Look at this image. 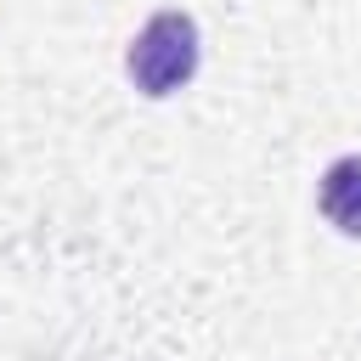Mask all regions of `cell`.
<instances>
[{"label":"cell","instance_id":"1","mask_svg":"<svg viewBox=\"0 0 361 361\" xmlns=\"http://www.w3.org/2000/svg\"><path fill=\"white\" fill-rule=\"evenodd\" d=\"M124 68H130V79H135L141 96H169V90H180V85L197 73V23H192L186 11H158V17L135 34Z\"/></svg>","mask_w":361,"mask_h":361},{"label":"cell","instance_id":"2","mask_svg":"<svg viewBox=\"0 0 361 361\" xmlns=\"http://www.w3.org/2000/svg\"><path fill=\"white\" fill-rule=\"evenodd\" d=\"M322 214L344 237H361V158H338L322 175Z\"/></svg>","mask_w":361,"mask_h":361}]
</instances>
